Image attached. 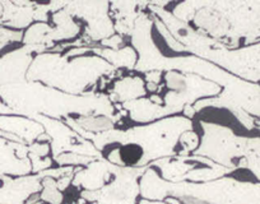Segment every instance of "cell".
I'll use <instances>...</instances> for the list:
<instances>
[{
	"mask_svg": "<svg viewBox=\"0 0 260 204\" xmlns=\"http://www.w3.org/2000/svg\"><path fill=\"white\" fill-rule=\"evenodd\" d=\"M0 13H2V11H0Z\"/></svg>",
	"mask_w": 260,
	"mask_h": 204,
	"instance_id": "1",
	"label": "cell"
}]
</instances>
